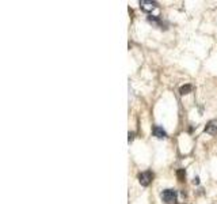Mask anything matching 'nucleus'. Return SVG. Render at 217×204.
Here are the masks:
<instances>
[{"label": "nucleus", "mask_w": 217, "mask_h": 204, "mask_svg": "<svg viewBox=\"0 0 217 204\" xmlns=\"http://www.w3.org/2000/svg\"><path fill=\"white\" fill-rule=\"evenodd\" d=\"M160 196L166 204H175L178 199V192L175 189H164Z\"/></svg>", "instance_id": "obj_1"}, {"label": "nucleus", "mask_w": 217, "mask_h": 204, "mask_svg": "<svg viewBox=\"0 0 217 204\" xmlns=\"http://www.w3.org/2000/svg\"><path fill=\"white\" fill-rule=\"evenodd\" d=\"M140 8L145 12H152L155 8H158V3L151 0H140Z\"/></svg>", "instance_id": "obj_2"}, {"label": "nucleus", "mask_w": 217, "mask_h": 204, "mask_svg": "<svg viewBox=\"0 0 217 204\" xmlns=\"http://www.w3.org/2000/svg\"><path fill=\"white\" fill-rule=\"evenodd\" d=\"M152 178H154V174L151 172H144V173H140L138 174V182L141 184L142 186H148L151 184Z\"/></svg>", "instance_id": "obj_3"}, {"label": "nucleus", "mask_w": 217, "mask_h": 204, "mask_svg": "<svg viewBox=\"0 0 217 204\" xmlns=\"http://www.w3.org/2000/svg\"><path fill=\"white\" fill-rule=\"evenodd\" d=\"M205 132L209 135H215L217 132V120H210L205 127Z\"/></svg>", "instance_id": "obj_4"}, {"label": "nucleus", "mask_w": 217, "mask_h": 204, "mask_svg": "<svg viewBox=\"0 0 217 204\" xmlns=\"http://www.w3.org/2000/svg\"><path fill=\"white\" fill-rule=\"evenodd\" d=\"M152 134H154V136H156V138H159V139H164L166 136H167L166 131L162 127H159V125H155V127L152 128Z\"/></svg>", "instance_id": "obj_5"}, {"label": "nucleus", "mask_w": 217, "mask_h": 204, "mask_svg": "<svg viewBox=\"0 0 217 204\" xmlns=\"http://www.w3.org/2000/svg\"><path fill=\"white\" fill-rule=\"evenodd\" d=\"M191 90H193L191 84H185V86H182L181 88H179V93H181L182 95H185V94H189Z\"/></svg>", "instance_id": "obj_6"}, {"label": "nucleus", "mask_w": 217, "mask_h": 204, "mask_svg": "<svg viewBox=\"0 0 217 204\" xmlns=\"http://www.w3.org/2000/svg\"><path fill=\"white\" fill-rule=\"evenodd\" d=\"M148 22L154 23V25H158V26L162 25V20H160V18H159V16H152V15H149V16H148Z\"/></svg>", "instance_id": "obj_7"}, {"label": "nucleus", "mask_w": 217, "mask_h": 204, "mask_svg": "<svg viewBox=\"0 0 217 204\" xmlns=\"http://www.w3.org/2000/svg\"><path fill=\"white\" fill-rule=\"evenodd\" d=\"M128 136H129V138H128V142H129V143L133 142V139H134V134H133V132H129Z\"/></svg>", "instance_id": "obj_8"}, {"label": "nucleus", "mask_w": 217, "mask_h": 204, "mask_svg": "<svg viewBox=\"0 0 217 204\" xmlns=\"http://www.w3.org/2000/svg\"><path fill=\"white\" fill-rule=\"evenodd\" d=\"M193 182H194L195 185H198V184H199V177H194V180H193Z\"/></svg>", "instance_id": "obj_9"}]
</instances>
